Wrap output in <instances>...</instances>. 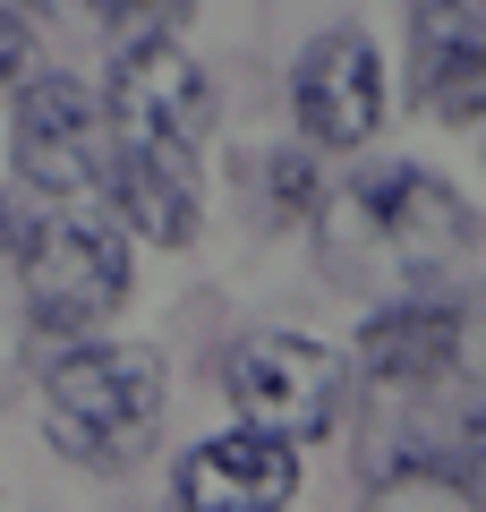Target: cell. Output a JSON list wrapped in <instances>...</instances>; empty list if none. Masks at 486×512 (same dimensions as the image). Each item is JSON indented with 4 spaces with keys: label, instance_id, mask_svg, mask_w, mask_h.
I'll return each mask as SVG.
<instances>
[{
    "label": "cell",
    "instance_id": "cell-9",
    "mask_svg": "<svg viewBox=\"0 0 486 512\" xmlns=\"http://www.w3.org/2000/svg\"><path fill=\"white\" fill-rule=\"evenodd\" d=\"M299 495V453L256 427L205 436L180 461V512H282Z\"/></svg>",
    "mask_w": 486,
    "mask_h": 512
},
{
    "label": "cell",
    "instance_id": "cell-2",
    "mask_svg": "<svg viewBox=\"0 0 486 512\" xmlns=\"http://www.w3.org/2000/svg\"><path fill=\"white\" fill-rule=\"evenodd\" d=\"M43 419L52 444H69L94 470H120L162 427V359L145 342H77L43 376Z\"/></svg>",
    "mask_w": 486,
    "mask_h": 512
},
{
    "label": "cell",
    "instance_id": "cell-1",
    "mask_svg": "<svg viewBox=\"0 0 486 512\" xmlns=\"http://www.w3.org/2000/svg\"><path fill=\"white\" fill-rule=\"evenodd\" d=\"M469 248H478V214L418 163L359 171L324 222V265L359 291H435L469 265Z\"/></svg>",
    "mask_w": 486,
    "mask_h": 512
},
{
    "label": "cell",
    "instance_id": "cell-15",
    "mask_svg": "<svg viewBox=\"0 0 486 512\" xmlns=\"http://www.w3.org/2000/svg\"><path fill=\"white\" fill-rule=\"evenodd\" d=\"M86 9H103V18H111V9H120V0H86Z\"/></svg>",
    "mask_w": 486,
    "mask_h": 512
},
{
    "label": "cell",
    "instance_id": "cell-3",
    "mask_svg": "<svg viewBox=\"0 0 486 512\" xmlns=\"http://www.w3.org/2000/svg\"><path fill=\"white\" fill-rule=\"evenodd\" d=\"M18 282H26V308H35L43 333H94L103 316L128 308L137 256H128V231L111 214L60 205L18 239Z\"/></svg>",
    "mask_w": 486,
    "mask_h": 512
},
{
    "label": "cell",
    "instance_id": "cell-7",
    "mask_svg": "<svg viewBox=\"0 0 486 512\" xmlns=\"http://www.w3.org/2000/svg\"><path fill=\"white\" fill-rule=\"evenodd\" d=\"M290 111H299L307 146L350 154L384 128V60L367 26H333L299 52V77H290Z\"/></svg>",
    "mask_w": 486,
    "mask_h": 512
},
{
    "label": "cell",
    "instance_id": "cell-4",
    "mask_svg": "<svg viewBox=\"0 0 486 512\" xmlns=\"http://www.w3.org/2000/svg\"><path fill=\"white\" fill-rule=\"evenodd\" d=\"M222 393H231L239 427H256V436H273V444L299 453V444L333 436V419H342V402H350V367L333 359L324 342H299V333H256V342L231 350Z\"/></svg>",
    "mask_w": 486,
    "mask_h": 512
},
{
    "label": "cell",
    "instance_id": "cell-11",
    "mask_svg": "<svg viewBox=\"0 0 486 512\" xmlns=\"http://www.w3.org/2000/svg\"><path fill=\"white\" fill-rule=\"evenodd\" d=\"M111 205H120V231H145L162 248L197 239V163H171V154H137L111 137Z\"/></svg>",
    "mask_w": 486,
    "mask_h": 512
},
{
    "label": "cell",
    "instance_id": "cell-12",
    "mask_svg": "<svg viewBox=\"0 0 486 512\" xmlns=\"http://www.w3.org/2000/svg\"><path fill=\"white\" fill-rule=\"evenodd\" d=\"M316 197H324V171L307 163V154H273V163H265V214H273V222L307 214Z\"/></svg>",
    "mask_w": 486,
    "mask_h": 512
},
{
    "label": "cell",
    "instance_id": "cell-5",
    "mask_svg": "<svg viewBox=\"0 0 486 512\" xmlns=\"http://www.w3.org/2000/svg\"><path fill=\"white\" fill-rule=\"evenodd\" d=\"M103 120H111V137H120V146H137V154L197 163L205 128H214V86H205L197 52H188L180 35L120 43L111 86H103Z\"/></svg>",
    "mask_w": 486,
    "mask_h": 512
},
{
    "label": "cell",
    "instance_id": "cell-13",
    "mask_svg": "<svg viewBox=\"0 0 486 512\" xmlns=\"http://www.w3.org/2000/svg\"><path fill=\"white\" fill-rule=\"evenodd\" d=\"M367 512H478V487H444V478H384Z\"/></svg>",
    "mask_w": 486,
    "mask_h": 512
},
{
    "label": "cell",
    "instance_id": "cell-8",
    "mask_svg": "<svg viewBox=\"0 0 486 512\" xmlns=\"http://www.w3.org/2000/svg\"><path fill=\"white\" fill-rule=\"evenodd\" d=\"M461 342L469 325L452 299H410V308L367 316L359 333L367 393H444V384H461Z\"/></svg>",
    "mask_w": 486,
    "mask_h": 512
},
{
    "label": "cell",
    "instance_id": "cell-10",
    "mask_svg": "<svg viewBox=\"0 0 486 512\" xmlns=\"http://www.w3.org/2000/svg\"><path fill=\"white\" fill-rule=\"evenodd\" d=\"M410 86L444 128H478L486 103V35H478V0H418V35H410Z\"/></svg>",
    "mask_w": 486,
    "mask_h": 512
},
{
    "label": "cell",
    "instance_id": "cell-14",
    "mask_svg": "<svg viewBox=\"0 0 486 512\" xmlns=\"http://www.w3.org/2000/svg\"><path fill=\"white\" fill-rule=\"evenodd\" d=\"M26 77H35V26L0 9V86H26Z\"/></svg>",
    "mask_w": 486,
    "mask_h": 512
},
{
    "label": "cell",
    "instance_id": "cell-6",
    "mask_svg": "<svg viewBox=\"0 0 486 512\" xmlns=\"http://www.w3.org/2000/svg\"><path fill=\"white\" fill-rule=\"evenodd\" d=\"M18 171L26 188L60 205H86L111 188V120L77 77H26L18 94Z\"/></svg>",
    "mask_w": 486,
    "mask_h": 512
}]
</instances>
